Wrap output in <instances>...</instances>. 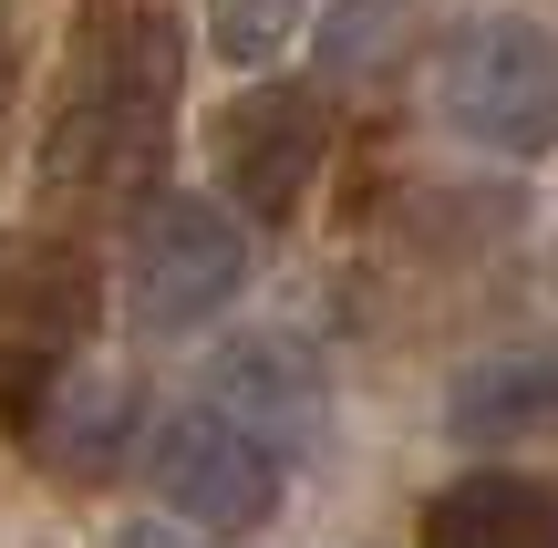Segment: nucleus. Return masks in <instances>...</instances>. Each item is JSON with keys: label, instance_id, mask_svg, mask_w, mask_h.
<instances>
[{"label": "nucleus", "instance_id": "1", "mask_svg": "<svg viewBox=\"0 0 558 548\" xmlns=\"http://www.w3.org/2000/svg\"><path fill=\"white\" fill-rule=\"evenodd\" d=\"M177 83H186V32L166 0H94L62 73L52 135H41V186H83V197H135L166 166L177 135Z\"/></svg>", "mask_w": 558, "mask_h": 548}, {"label": "nucleus", "instance_id": "2", "mask_svg": "<svg viewBox=\"0 0 558 548\" xmlns=\"http://www.w3.org/2000/svg\"><path fill=\"white\" fill-rule=\"evenodd\" d=\"M435 114L445 135L486 145V156H548L558 145V32L548 21H465L435 52Z\"/></svg>", "mask_w": 558, "mask_h": 548}, {"label": "nucleus", "instance_id": "3", "mask_svg": "<svg viewBox=\"0 0 558 548\" xmlns=\"http://www.w3.org/2000/svg\"><path fill=\"white\" fill-rule=\"evenodd\" d=\"M248 290V228L218 197H145L124 239V321L145 342H186Z\"/></svg>", "mask_w": 558, "mask_h": 548}, {"label": "nucleus", "instance_id": "4", "mask_svg": "<svg viewBox=\"0 0 558 548\" xmlns=\"http://www.w3.org/2000/svg\"><path fill=\"white\" fill-rule=\"evenodd\" d=\"M94 310H104V280L83 248L62 239H32L0 259V435H32L41 393H52V373L83 363V342H94Z\"/></svg>", "mask_w": 558, "mask_h": 548}, {"label": "nucleus", "instance_id": "5", "mask_svg": "<svg viewBox=\"0 0 558 548\" xmlns=\"http://www.w3.org/2000/svg\"><path fill=\"white\" fill-rule=\"evenodd\" d=\"M145 487L166 517H186L197 538H248L279 508V455L248 425H228L218 404H186L145 435Z\"/></svg>", "mask_w": 558, "mask_h": 548}, {"label": "nucleus", "instance_id": "6", "mask_svg": "<svg viewBox=\"0 0 558 548\" xmlns=\"http://www.w3.org/2000/svg\"><path fill=\"white\" fill-rule=\"evenodd\" d=\"M207 156H218V186H228V197H239L259 228H279V218H300L320 156H331V103H320L311 83H248V94L218 103Z\"/></svg>", "mask_w": 558, "mask_h": 548}, {"label": "nucleus", "instance_id": "7", "mask_svg": "<svg viewBox=\"0 0 558 548\" xmlns=\"http://www.w3.org/2000/svg\"><path fill=\"white\" fill-rule=\"evenodd\" d=\"M320 393H331L320 363L300 342H279V331H248V342H228L218 363H207V404H218L228 425H248L279 466L320 435Z\"/></svg>", "mask_w": 558, "mask_h": 548}, {"label": "nucleus", "instance_id": "8", "mask_svg": "<svg viewBox=\"0 0 558 548\" xmlns=\"http://www.w3.org/2000/svg\"><path fill=\"white\" fill-rule=\"evenodd\" d=\"M21 446L41 455L52 476H114L124 455L145 446V393L124 383V373H94V363H73V373H52V393H41V414H32V435Z\"/></svg>", "mask_w": 558, "mask_h": 548}, {"label": "nucleus", "instance_id": "9", "mask_svg": "<svg viewBox=\"0 0 558 548\" xmlns=\"http://www.w3.org/2000/svg\"><path fill=\"white\" fill-rule=\"evenodd\" d=\"M414 548H558V487L518 466H465L456 487L424 497Z\"/></svg>", "mask_w": 558, "mask_h": 548}, {"label": "nucleus", "instance_id": "10", "mask_svg": "<svg viewBox=\"0 0 558 548\" xmlns=\"http://www.w3.org/2000/svg\"><path fill=\"white\" fill-rule=\"evenodd\" d=\"M538 425H558V363L548 352H486L445 393V435L456 446H518Z\"/></svg>", "mask_w": 558, "mask_h": 548}, {"label": "nucleus", "instance_id": "11", "mask_svg": "<svg viewBox=\"0 0 558 548\" xmlns=\"http://www.w3.org/2000/svg\"><path fill=\"white\" fill-rule=\"evenodd\" d=\"M403 32H414V0H341V11L320 21L311 52H320V73H331V83H373L383 62L403 52Z\"/></svg>", "mask_w": 558, "mask_h": 548}, {"label": "nucleus", "instance_id": "12", "mask_svg": "<svg viewBox=\"0 0 558 548\" xmlns=\"http://www.w3.org/2000/svg\"><path fill=\"white\" fill-rule=\"evenodd\" d=\"M300 21H311V0H207V41H218L228 62H248V73L290 52Z\"/></svg>", "mask_w": 558, "mask_h": 548}, {"label": "nucleus", "instance_id": "13", "mask_svg": "<svg viewBox=\"0 0 558 548\" xmlns=\"http://www.w3.org/2000/svg\"><path fill=\"white\" fill-rule=\"evenodd\" d=\"M114 548H207V538L186 528V517H124V528H114Z\"/></svg>", "mask_w": 558, "mask_h": 548}, {"label": "nucleus", "instance_id": "14", "mask_svg": "<svg viewBox=\"0 0 558 548\" xmlns=\"http://www.w3.org/2000/svg\"><path fill=\"white\" fill-rule=\"evenodd\" d=\"M21 103V11L0 0V114Z\"/></svg>", "mask_w": 558, "mask_h": 548}]
</instances>
